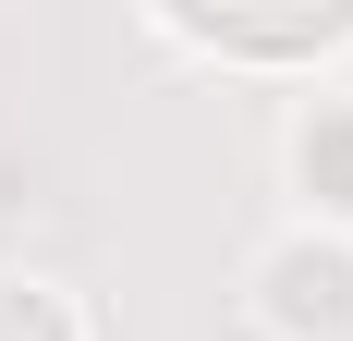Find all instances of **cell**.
Segmentation results:
<instances>
[{"mask_svg":"<svg viewBox=\"0 0 353 341\" xmlns=\"http://www.w3.org/2000/svg\"><path fill=\"white\" fill-rule=\"evenodd\" d=\"M0 341H73V317L49 293H25V280H0Z\"/></svg>","mask_w":353,"mask_h":341,"instance_id":"1","label":"cell"}]
</instances>
